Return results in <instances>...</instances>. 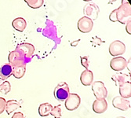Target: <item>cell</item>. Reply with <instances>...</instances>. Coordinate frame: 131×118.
<instances>
[{"instance_id": "1", "label": "cell", "mask_w": 131, "mask_h": 118, "mask_svg": "<svg viewBox=\"0 0 131 118\" xmlns=\"http://www.w3.org/2000/svg\"><path fill=\"white\" fill-rule=\"evenodd\" d=\"M116 9V17L117 21H118L123 25L130 21L131 18V6L128 1H122L120 6Z\"/></svg>"}, {"instance_id": "2", "label": "cell", "mask_w": 131, "mask_h": 118, "mask_svg": "<svg viewBox=\"0 0 131 118\" xmlns=\"http://www.w3.org/2000/svg\"><path fill=\"white\" fill-rule=\"evenodd\" d=\"M8 61L12 68L25 65L28 62V60H27L24 54L17 50H14L9 52L8 56Z\"/></svg>"}, {"instance_id": "3", "label": "cell", "mask_w": 131, "mask_h": 118, "mask_svg": "<svg viewBox=\"0 0 131 118\" xmlns=\"http://www.w3.org/2000/svg\"><path fill=\"white\" fill-rule=\"evenodd\" d=\"M69 94H70L69 87L65 82H61L59 84H57L53 92L55 99L61 102L65 101L68 99Z\"/></svg>"}, {"instance_id": "4", "label": "cell", "mask_w": 131, "mask_h": 118, "mask_svg": "<svg viewBox=\"0 0 131 118\" xmlns=\"http://www.w3.org/2000/svg\"><path fill=\"white\" fill-rule=\"evenodd\" d=\"M92 91L97 99H105L108 96V91L102 81H95L93 83Z\"/></svg>"}, {"instance_id": "5", "label": "cell", "mask_w": 131, "mask_h": 118, "mask_svg": "<svg viewBox=\"0 0 131 118\" xmlns=\"http://www.w3.org/2000/svg\"><path fill=\"white\" fill-rule=\"evenodd\" d=\"M108 51H109V54L113 56V57H115V56H120V55H123L125 51H126V46L125 44L120 41V40H115V41H113L110 45H109V47H108Z\"/></svg>"}, {"instance_id": "6", "label": "cell", "mask_w": 131, "mask_h": 118, "mask_svg": "<svg viewBox=\"0 0 131 118\" xmlns=\"http://www.w3.org/2000/svg\"><path fill=\"white\" fill-rule=\"evenodd\" d=\"M81 103V99L77 94H69L68 99L65 100V108L69 111H74L79 108Z\"/></svg>"}, {"instance_id": "7", "label": "cell", "mask_w": 131, "mask_h": 118, "mask_svg": "<svg viewBox=\"0 0 131 118\" xmlns=\"http://www.w3.org/2000/svg\"><path fill=\"white\" fill-rule=\"evenodd\" d=\"M99 7L95 5L94 3H87L86 4V6H84V9H83V14H84V17H86L90 19L93 20H97L98 17V14H99Z\"/></svg>"}, {"instance_id": "8", "label": "cell", "mask_w": 131, "mask_h": 118, "mask_svg": "<svg viewBox=\"0 0 131 118\" xmlns=\"http://www.w3.org/2000/svg\"><path fill=\"white\" fill-rule=\"evenodd\" d=\"M16 50L20 51L24 54V56L25 57L27 60L29 61L35 53V48L34 45H32L31 43H20L17 45Z\"/></svg>"}, {"instance_id": "9", "label": "cell", "mask_w": 131, "mask_h": 118, "mask_svg": "<svg viewBox=\"0 0 131 118\" xmlns=\"http://www.w3.org/2000/svg\"><path fill=\"white\" fill-rule=\"evenodd\" d=\"M110 67L115 72H120L127 67V62L122 56L115 57L110 62Z\"/></svg>"}, {"instance_id": "10", "label": "cell", "mask_w": 131, "mask_h": 118, "mask_svg": "<svg viewBox=\"0 0 131 118\" xmlns=\"http://www.w3.org/2000/svg\"><path fill=\"white\" fill-rule=\"evenodd\" d=\"M77 27L79 31L82 33H88L93 29V22L91 19L86 17H82L78 21Z\"/></svg>"}, {"instance_id": "11", "label": "cell", "mask_w": 131, "mask_h": 118, "mask_svg": "<svg viewBox=\"0 0 131 118\" xmlns=\"http://www.w3.org/2000/svg\"><path fill=\"white\" fill-rule=\"evenodd\" d=\"M112 105L115 108L122 111H126L130 108V102L120 96H116L113 99Z\"/></svg>"}, {"instance_id": "12", "label": "cell", "mask_w": 131, "mask_h": 118, "mask_svg": "<svg viewBox=\"0 0 131 118\" xmlns=\"http://www.w3.org/2000/svg\"><path fill=\"white\" fill-rule=\"evenodd\" d=\"M108 109V102L105 99H96L93 103V110L97 114L104 113Z\"/></svg>"}, {"instance_id": "13", "label": "cell", "mask_w": 131, "mask_h": 118, "mask_svg": "<svg viewBox=\"0 0 131 118\" xmlns=\"http://www.w3.org/2000/svg\"><path fill=\"white\" fill-rule=\"evenodd\" d=\"M80 81L82 85L86 87L90 86L93 81V73L92 71L89 69H86L83 71L80 76Z\"/></svg>"}, {"instance_id": "14", "label": "cell", "mask_w": 131, "mask_h": 118, "mask_svg": "<svg viewBox=\"0 0 131 118\" xmlns=\"http://www.w3.org/2000/svg\"><path fill=\"white\" fill-rule=\"evenodd\" d=\"M119 94L120 97L128 99L131 97V83L130 81H127L124 83L119 87Z\"/></svg>"}, {"instance_id": "15", "label": "cell", "mask_w": 131, "mask_h": 118, "mask_svg": "<svg viewBox=\"0 0 131 118\" xmlns=\"http://www.w3.org/2000/svg\"><path fill=\"white\" fill-rule=\"evenodd\" d=\"M12 26L15 30L22 32L25 31L27 27V22L25 19H24L23 17H17L15 18L12 22Z\"/></svg>"}, {"instance_id": "16", "label": "cell", "mask_w": 131, "mask_h": 118, "mask_svg": "<svg viewBox=\"0 0 131 118\" xmlns=\"http://www.w3.org/2000/svg\"><path fill=\"white\" fill-rule=\"evenodd\" d=\"M20 107H21L20 104L17 101L12 99V100L6 101L5 110L6 111L7 114H10L11 113H13L14 111H15L16 110H17Z\"/></svg>"}, {"instance_id": "17", "label": "cell", "mask_w": 131, "mask_h": 118, "mask_svg": "<svg viewBox=\"0 0 131 118\" xmlns=\"http://www.w3.org/2000/svg\"><path fill=\"white\" fill-rule=\"evenodd\" d=\"M53 105L50 103H42L39 107V114L41 116H47L50 114Z\"/></svg>"}, {"instance_id": "18", "label": "cell", "mask_w": 131, "mask_h": 118, "mask_svg": "<svg viewBox=\"0 0 131 118\" xmlns=\"http://www.w3.org/2000/svg\"><path fill=\"white\" fill-rule=\"evenodd\" d=\"M12 72H13V68L9 63L0 67V73H1V76L4 80H6V79H8L12 75Z\"/></svg>"}, {"instance_id": "19", "label": "cell", "mask_w": 131, "mask_h": 118, "mask_svg": "<svg viewBox=\"0 0 131 118\" xmlns=\"http://www.w3.org/2000/svg\"><path fill=\"white\" fill-rule=\"evenodd\" d=\"M26 72V65H22V66H17L13 68V72H12V75H13L16 79H21Z\"/></svg>"}, {"instance_id": "20", "label": "cell", "mask_w": 131, "mask_h": 118, "mask_svg": "<svg viewBox=\"0 0 131 118\" xmlns=\"http://www.w3.org/2000/svg\"><path fill=\"white\" fill-rule=\"evenodd\" d=\"M127 78L128 76L126 74H115L112 76V80L115 83V84L118 87H120L124 83L127 82Z\"/></svg>"}, {"instance_id": "21", "label": "cell", "mask_w": 131, "mask_h": 118, "mask_svg": "<svg viewBox=\"0 0 131 118\" xmlns=\"http://www.w3.org/2000/svg\"><path fill=\"white\" fill-rule=\"evenodd\" d=\"M25 2L32 9H39L44 3L43 0H25Z\"/></svg>"}, {"instance_id": "22", "label": "cell", "mask_w": 131, "mask_h": 118, "mask_svg": "<svg viewBox=\"0 0 131 118\" xmlns=\"http://www.w3.org/2000/svg\"><path fill=\"white\" fill-rule=\"evenodd\" d=\"M10 91H11V85L9 81L5 80L3 83L0 84V92L1 93L7 94Z\"/></svg>"}, {"instance_id": "23", "label": "cell", "mask_w": 131, "mask_h": 118, "mask_svg": "<svg viewBox=\"0 0 131 118\" xmlns=\"http://www.w3.org/2000/svg\"><path fill=\"white\" fill-rule=\"evenodd\" d=\"M50 115L54 116V118H61L62 113H61V109L60 107V105H57L53 107L50 112Z\"/></svg>"}, {"instance_id": "24", "label": "cell", "mask_w": 131, "mask_h": 118, "mask_svg": "<svg viewBox=\"0 0 131 118\" xmlns=\"http://www.w3.org/2000/svg\"><path fill=\"white\" fill-rule=\"evenodd\" d=\"M80 60H81V64L86 69L89 68V65H90V62L87 56H81L80 57Z\"/></svg>"}, {"instance_id": "25", "label": "cell", "mask_w": 131, "mask_h": 118, "mask_svg": "<svg viewBox=\"0 0 131 118\" xmlns=\"http://www.w3.org/2000/svg\"><path fill=\"white\" fill-rule=\"evenodd\" d=\"M6 101L4 98L0 97V114H2L5 111Z\"/></svg>"}, {"instance_id": "26", "label": "cell", "mask_w": 131, "mask_h": 118, "mask_svg": "<svg viewBox=\"0 0 131 118\" xmlns=\"http://www.w3.org/2000/svg\"><path fill=\"white\" fill-rule=\"evenodd\" d=\"M91 43H93V46H96V45L99 46V45H101V43H104V41H102L99 37L95 36V37H93V38L91 40Z\"/></svg>"}, {"instance_id": "27", "label": "cell", "mask_w": 131, "mask_h": 118, "mask_svg": "<svg viewBox=\"0 0 131 118\" xmlns=\"http://www.w3.org/2000/svg\"><path fill=\"white\" fill-rule=\"evenodd\" d=\"M109 20L112 22H117V17H116V9H114L109 15Z\"/></svg>"}, {"instance_id": "28", "label": "cell", "mask_w": 131, "mask_h": 118, "mask_svg": "<svg viewBox=\"0 0 131 118\" xmlns=\"http://www.w3.org/2000/svg\"><path fill=\"white\" fill-rule=\"evenodd\" d=\"M11 118H25V117L21 112H17V113H15L13 116H12Z\"/></svg>"}, {"instance_id": "29", "label": "cell", "mask_w": 131, "mask_h": 118, "mask_svg": "<svg viewBox=\"0 0 131 118\" xmlns=\"http://www.w3.org/2000/svg\"><path fill=\"white\" fill-rule=\"evenodd\" d=\"M130 23L131 21H129L127 24H126V32L130 35L131 34V29H130Z\"/></svg>"}, {"instance_id": "30", "label": "cell", "mask_w": 131, "mask_h": 118, "mask_svg": "<svg viewBox=\"0 0 131 118\" xmlns=\"http://www.w3.org/2000/svg\"><path fill=\"white\" fill-rule=\"evenodd\" d=\"M79 41H80V40H77V41H75V42H73V43H71V46H75L79 43Z\"/></svg>"}, {"instance_id": "31", "label": "cell", "mask_w": 131, "mask_h": 118, "mask_svg": "<svg viewBox=\"0 0 131 118\" xmlns=\"http://www.w3.org/2000/svg\"><path fill=\"white\" fill-rule=\"evenodd\" d=\"M5 80L3 79V77H2V76H1V73H0V84H2V83H3Z\"/></svg>"}, {"instance_id": "32", "label": "cell", "mask_w": 131, "mask_h": 118, "mask_svg": "<svg viewBox=\"0 0 131 118\" xmlns=\"http://www.w3.org/2000/svg\"><path fill=\"white\" fill-rule=\"evenodd\" d=\"M116 118H126V117H124V116H118Z\"/></svg>"}]
</instances>
